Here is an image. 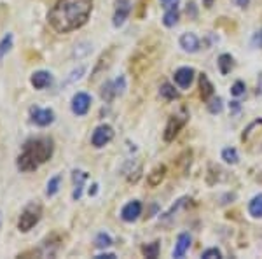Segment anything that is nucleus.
<instances>
[{
  "label": "nucleus",
  "mask_w": 262,
  "mask_h": 259,
  "mask_svg": "<svg viewBox=\"0 0 262 259\" xmlns=\"http://www.w3.org/2000/svg\"><path fill=\"white\" fill-rule=\"evenodd\" d=\"M93 11V0H56L47 21L58 34H69L86 25Z\"/></svg>",
  "instance_id": "f257e3e1"
},
{
  "label": "nucleus",
  "mask_w": 262,
  "mask_h": 259,
  "mask_svg": "<svg viewBox=\"0 0 262 259\" xmlns=\"http://www.w3.org/2000/svg\"><path fill=\"white\" fill-rule=\"evenodd\" d=\"M54 152V142L47 137H39V139H31L25 142L21 152H19L18 159H16V167L19 172H35L41 165L49 161L51 156Z\"/></svg>",
  "instance_id": "f03ea898"
},
{
  "label": "nucleus",
  "mask_w": 262,
  "mask_h": 259,
  "mask_svg": "<svg viewBox=\"0 0 262 259\" xmlns=\"http://www.w3.org/2000/svg\"><path fill=\"white\" fill-rule=\"evenodd\" d=\"M41 217H42V205L37 202H30L28 205L21 210V214H19L18 230L21 231V233H28L31 228L39 224Z\"/></svg>",
  "instance_id": "7ed1b4c3"
},
{
  "label": "nucleus",
  "mask_w": 262,
  "mask_h": 259,
  "mask_svg": "<svg viewBox=\"0 0 262 259\" xmlns=\"http://www.w3.org/2000/svg\"><path fill=\"white\" fill-rule=\"evenodd\" d=\"M112 139H114V128L110 126V124H100V126L94 128L93 135H91V146L102 149Z\"/></svg>",
  "instance_id": "20e7f679"
},
{
  "label": "nucleus",
  "mask_w": 262,
  "mask_h": 259,
  "mask_svg": "<svg viewBox=\"0 0 262 259\" xmlns=\"http://www.w3.org/2000/svg\"><path fill=\"white\" fill-rule=\"evenodd\" d=\"M124 89H126V79L121 76L116 81L105 82V86H103V89H102V98L105 102H112L116 96L122 95V93H124Z\"/></svg>",
  "instance_id": "39448f33"
},
{
  "label": "nucleus",
  "mask_w": 262,
  "mask_h": 259,
  "mask_svg": "<svg viewBox=\"0 0 262 259\" xmlns=\"http://www.w3.org/2000/svg\"><path fill=\"white\" fill-rule=\"evenodd\" d=\"M30 117L31 123H35L37 126H49L54 121V112L53 109H42V107H31L30 109Z\"/></svg>",
  "instance_id": "423d86ee"
},
{
  "label": "nucleus",
  "mask_w": 262,
  "mask_h": 259,
  "mask_svg": "<svg viewBox=\"0 0 262 259\" xmlns=\"http://www.w3.org/2000/svg\"><path fill=\"white\" fill-rule=\"evenodd\" d=\"M185 121H187V116H172L168 119V124H166L165 128V133H162V139L166 140V142H172L175 137L178 135V132L182 130V126L185 124Z\"/></svg>",
  "instance_id": "0eeeda50"
},
{
  "label": "nucleus",
  "mask_w": 262,
  "mask_h": 259,
  "mask_svg": "<svg viewBox=\"0 0 262 259\" xmlns=\"http://www.w3.org/2000/svg\"><path fill=\"white\" fill-rule=\"evenodd\" d=\"M91 107V96L84 91L75 93L72 98V112L75 116H84Z\"/></svg>",
  "instance_id": "6e6552de"
},
{
  "label": "nucleus",
  "mask_w": 262,
  "mask_h": 259,
  "mask_svg": "<svg viewBox=\"0 0 262 259\" xmlns=\"http://www.w3.org/2000/svg\"><path fill=\"white\" fill-rule=\"evenodd\" d=\"M131 13V0H116V13H114V26H122Z\"/></svg>",
  "instance_id": "1a4fd4ad"
},
{
  "label": "nucleus",
  "mask_w": 262,
  "mask_h": 259,
  "mask_svg": "<svg viewBox=\"0 0 262 259\" xmlns=\"http://www.w3.org/2000/svg\"><path fill=\"white\" fill-rule=\"evenodd\" d=\"M173 79L177 82L178 88H182V89L190 88V84H192V81H194V69L192 67H180V69L175 72Z\"/></svg>",
  "instance_id": "9d476101"
},
{
  "label": "nucleus",
  "mask_w": 262,
  "mask_h": 259,
  "mask_svg": "<svg viewBox=\"0 0 262 259\" xmlns=\"http://www.w3.org/2000/svg\"><path fill=\"white\" fill-rule=\"evenodd\" d=\"M142 215V203L138 200H133V202H128L121 210V219L124 222H133L137 221Z\"/></svg>",
  "instance_id": "9b49d317"
},
{
  "label": "nucleus",
  "mask_w": 262,
  "mask_h": 259,
  "mask_svg": "<svg viewBox=\"0 0 262 259\" xmlns=\"http://www.w3.org/2000/svg\"><path fill=\"white\" fill-rule=\"evenodd\" d=\"M180 48L184 49L185 53H198V51H200V48H201L198 35L192 34V32L182 34L180 35Z\"/></svg>",
  "instance_id": "f8f14e48"
},
{
  "label": "nucleus",
  "mask_w": 262,
  "mask_h": 259,
  "mask_svg": "<svg viewBox=\"0 0 262 259\" xmlns=\"http://www.w3.org/2000/svg\"><path fill=\"white\" fill-rule=\"evenodd\" d=\"M30 82L35 89H44L47 88V86H51V82H53V74L47 72V70H37V72L31 74Z\"/></svg>",
  "instance_id": "ddd939ff"
},
{
  "label": "nucleus",
  "mask_w": 262,
  "mask_h": 259,
  "mask_svg": "<svg viewBox=\"0 0 262 259\" xmlns=\"http://www.w3.org/2000/svg\"><path fill=\"white\" fill-rule=\"evenodd\" d=\"M166 177V167L165 165H157L152 170L147 174V186L149 187H157L161 186V182Z\"/></svg>",
  "instance_id": "4468645a"
},
{
  "label": "nucleus",
  "mask_w": 262,
  "mask_h": 259,
  "mask_svg": "<svg viewBox=\"0 0 262 259\" xmlns=\"http://www.w3.org/2000/svg\"><path fill=\"white\" fill-rule=\"evenodd\" d=\"M190 247V235L189 233H180L177 238V243H175L173 249V257H184L185 252Z\"/></svg>",
  "instance_id": "2eb2a0df"
},
{
  "label": "nucleus",
  "mask_w": 262,
  "mask_h": 259,
  "mask_svg": "<svg viewBox=\"0 0 262 259\" xmlns=\"http://www.w3.org/2000/svg\"><path fill=\"white\" fill-rule=\"evenodd\" d=\"M190 163H192V151L187 149V151L182 152V154L177 158V161H175V167H177L178 174H180V175L187 174V170L190 168Z\"/></svg>",
  "instance_id": "dca6fc26"
},
{
  "label": "nucleus",
  "mask_w": 262,
  "mask_h": 259,
  "mask_svg": "<svg viewBox=\"0 0 262 259\" xmlns=\"http://www.w3.org/2000/svg\"><path fill=\"white\" fill-rule=\"evenodd\" d=\"M200 95L205 102H208L213 96V84L206 74H201L200 76Z\"/></svg>",
  "instance_id": "f3484780"
},
{
  "label": "nucleus",
  "mask_w": 262,
  "mask_h": 259,
  "mask_svg": "<svg viewBox=\"0 0 262 259\" xmlns=\"http://www.w3.org/2000/svg\"><path fill=\"white\" fill-rule=\"evenodd\" d=\"M87 180V174L81 170H75L74 172V184H75V189H74V200H79L82 196V187H84V182Z\"/></svg>",
  "instance_id": "a211bd4d"
},
{
  "label": "nucleus",
  "mask_w": 262,
  "mask_h": 259,
  "mask_svg": "<svg viewBox=\"0 0 262 259\" xmlns=\"http://www.w3.org/2000/svg\"><path fill=\"white\" fill-rule=\"evenodd\" d=\"M217 65H218V70H220L222 76H227V74L233 70V65H234L233 63V56H231V54H227V53L220 54L218 60H217Z\"/></svg>",
  "instance_id": "6ab92c4d"
},
{
  "label": "nucleus",
  "mask_w": 262,
  "mask_h": 259,
  "mask_svg": "<svg viewBox=\"0 0 262 259\" xmlns=\"http://www.w3.org/2000/svg\"><path fill=\"white\" fill-rule=\"evenodd\" d=\"M248 212H250V215H252V217H255V219L262 217V193L255 195L252 200H250Z\"/></svg>",
  "instance_id": "aec40b11"
},
{
  "label": "nucleus",
  "mask_w": 262,
  "mask_h": 259,
  "mask_svg": "<svg viewBox=\"0 0 262 259\" xmlns=\"http://www.w3.org/2000/svg\"><path fill=\"white\" fill-rule=\"evenodd\" d=\"M14 44V35L13 34H6L2 39H0V61L4 60V56H7L11 49H13Z\"/></svg>",
  "instance_id": "412c9836"
},
{
  "label": "nucleus",
  "mask_w": 262,
  "mask_h": 259,
  "mask_svg": "<svg viewBox=\"0 0 262 259\" xmlns=\"http://www.w3.org/2000/svg\"><path fill=\"white\" fill-rule=\"evenodd\" d=\"M177 23H178V9H177V6H173V7H170V9H166L165 16H162V25L172 28V26H175Z\"/></svg>",
  "instance_id": "4be33fe9"
},
{
  "label": "nucleus",
  "mask_w": 262,
  "mask_h": 259,
  "mask_svg": "<svg viewBox=\"0 0 262 259\" xmlns=\"http://www.w3.org/2000/svg\"><path fill=\"white\" fill-rule=\"evenodd\" d=\"M159 250H161L159 242H150V243H145V245L142 247V254L149 259H156L157 256H159Z\"/></svg>",
  "instance_id": "5701e85b"
},
{
  "label": "nucleus",
  "mask_w": 262,
  "mask_h": 259,
  "mask_svg": "<svg viewBox=\"0 0 262 259\" xmlns=\"http://www.w3.org/2000/svg\"><path fill=\"white\" fill-rule=\"evenodd\" d=\"M59 186H61V175H54V177H51L47 180V186H46V195L49 196V198H53L54 195H58L59 191Z\"/></svg>",
  "instance_id": "b1692460"
},
{
  "label": "nucleus",
  "mask_w": 262,
  "mask_h": 259,
  "mask_svg": "<svg viewBox=\"0 0 262 259\" xmlns=\"http://www.w3.org/2000/svg\"><path fill=\"white\" fill-rule=\"evenodd\" d=\"M159 95H161V98H165L166 102H172L175 98H178V91L175 89V86L170 84V82H165V84L159 88Z\"/></svg>",
  "instance_id": "393cba45"
},
{
  "label": "nucleus",
  "mask_w": 262,
  "mask_h": 259,
  "mask_svg": "<svg viewBox=\"0 0 262 259\" xmlns=\"http://www.w3.org/2000/svg\"><path fill=\"white\" fill-rule=\"evenodd\" d=\"M222 159L229 165H236L238 161H240V156H238V151L234 147H227V149L222 151Z\"/></svg>",
  "instance_id": "a878e982"
},
{
  "label": "nucleus",
  "mask_w": 262,
  "mask_h": 259,
  "mask_svg": "<svg viewBox=\"0 0 262 259\" xmlns=\"http://www.w3.org/2000/svg\"><path fill=\"white\" fill-rule=\"evenodd\" d=\"M94 245H96L98 249H107V247L112 245V238H110L109 233L102 231V233H98L96 238H94Z\"/></svg>",
  "instance_id": "bb28decb"
},
{
  "label": "nucleus",
  "mask_w": 262,
  "mask_h": 259,
  "mask_svg": "<svg viewBox=\"0 0 262 259\" xmlns=\"http://www.w3.org/2000/svg\"><path fill=\"white\" fill-rule=\"evenodd\" d=\"M222 107H224V105H222V98H213L212 102H210L208 104V111L212 112V114H218V112H222Z\"/></svg>",
  "instance_id": "cd10ccee"
},
{
  "label": "nucleus",
  "mask_w": 262,
  "mask_h": 259,
  "mask_svg": "<svg viewBox=\"0 0 262 259\" xmlns=\"http://www.w3.org/2000/svg\"><path fill=\"white\" fill-rule=\"evenodd\" d=\"M201 257H205V259H220L222 252L217 249V247H212V249H206Z\"/></svg>",
  "instance_id": "c85d7f7f"
},
{
  "label": "nucleus",
  "mask_w": 262,
  "mask_h": 259,
  "mask_svg": "<svg viewBox=\"0 0 262 259\" xmlns=\"http://www.w3.org/2000/svg\"><path fill=\"white\" fill-rule=\"evenodd\" d=\"M245 89H247V88H245V82L243 81H236L233 84V88H231V93L234 96H241L245 93Z\"/></svg>",
  "instance_id": "c756f323"
},
{
  "label": "nucleus",
  "mask_w": 262,
  "mask_h": 259,
  "mask_svg": "<svg viewBox=\"0 0 262 259\" xmlns=\"http://www.w3.org/2000/svg\"><path fill=\"white\" fill-rule=\"evenodd\" d=\"M257 126H262V119L253 121V123L250 124V126H248L247 130H245V132H243V137H241V139H243V140H248V139H250V135H252V133H253V130H255Z\"/></svg>",
  "instance_id": "7c9ffc66"
},
{
  "label": "nucleus",
  "mask_w": 262,
  "mask_h": 259,
  "mask_svg": "<svg viewBox=\"0 0 262 259\" xmlns=\"http://www.w3.org/2000/svg\"><path fill=\"white\" fill-rule=\"evenodd\" d=\"M86 72V65H81L79 69H75L72 74H70V77H69V81L67 82H74V81H79L82 77V74Z\"/></svg>",
  "instance_id": "2f4dec72"
},
{
  "label": "nucleus",
  "mask_w": 262,
  "mask_h": 259,
  "mask_svg": "<svg viewBox=\"0 0 262 259\" xmlns=\"http://www.w3.org/2000/svg\"><path fill=\"white\" fill-rule=\"evenodd\" d=\"M252 46L253 48H262V30H259V32L252 37Z\"/></svg>",
  "instance_id": "473e14b6"
},
{
  "label": "nucleus",
  "mask_w": 262,
  "mask_h": 259,
  "mask_svg": "<svg viewBox=\"0 0 262 259\" xmlns=\"http://www.w3.org/2000/svg\"><path fill=\"white\" fill-rule=\"evenodd\" d=\"M178 2H180V0H161L162 7H166V9H170V7H173V6H177Z\"/></svg>",
  "instance_id": "72a5a7b5"
},
{
  "label": "nucleus",
  "mask_w": 262,
  "mask_h": 259,
  "mask_svg": "<svg viewBox=\"0 0 262 259\" xmlns=\"http://www.w3.org/2000/svg\"><path fill=\"white\" fill-rule=\"evenodd\" d=\"M116 257V254L112 252H107V254H100V256H96V259H114Z\"/></svg>",
  "instance_id": "f704fd0d"
},
{
  "label": "nucleus",
  "mask_w": 262,
  "mask_h": 259,
  "mask_svg": "<svg viewBox=\"0 0 262 259\" xmlns=\"http://www.w3.org/2000/svg\"><path fill=\"white\" fill-rule=\"evenodd\" d=\"M234 2H236V6H240V7H247L250 4V0H234Z\"/></svg>",
  "instance_id": "c9c22d12"
},
{
  "label": "nucleus",
  "mask_w": 262,
  "mask_h": 259,
  "mask_svg": "<svg viewBox=\"0 0 262 259\" xmlns=\"http://www.w3.org/2000/svg\"><path fill=\"white\" fill-rule=\"evenodd\" d=\"M203 2H205V6H206V7H212L213 0H203Z\"/></svg>",
  "instance_id": "e433bc0d"
},
{
  "label": "nucleus",
  "mask_w": 262,
  "mask_h": 259,
  "mask_svg": "<svg viewBox=\"0 0 262 259\" xmlns=\"http://www.w3.org/2000/svg\"><path fill=\"white\" fill-rule=\"evenodd\" d=\"M257 180H259V182L262 184V172H260V174H259V175H257Z\"/></svg>",
  "instance_id": "4c0bfd02"
}]
</instances>
